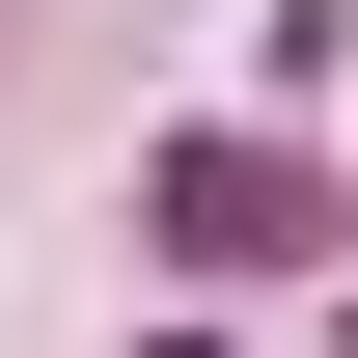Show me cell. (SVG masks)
I'll list each match as a JSON object with an SVG mask.
<instances>
[{
	"instance_id": "6da1fadb",
	"label": "cell",
	"mask_w": 358,
	"mask_h": 358,
	"mask_svg": "<svg viewBox=\"0 0 358 358\" xmlns=\"http://www.w3.org/2000/svg\"><path fill=\"white\" fill-rule=\"evenodd\" d=\"M138 221H166V275H303L331 248V193H303V138H166V166H138Z\"/></svg>"
}]
</instances>
